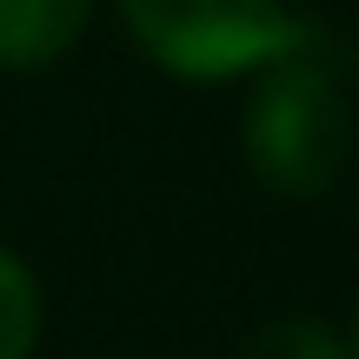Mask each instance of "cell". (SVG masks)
Returning a JSON list of instances; mask_svg holds the SVG:
<instances>
[{"label": "cell", "mask_w": 359, "mask_h": 359, "mask_svg": "<svg viewBox=\"0 0 359 359\" xmlns=\"http://www.w3.org/2000/svg\"><path fill=\"white\" fill-rule=\"evenodd\" d=\"M240 154L259 187L286 193V200L333 193L339 167H346V74H339L333 34L253 74L240 114Z\"/></svg>", "instance_id": "1"}, {"label": "cell", "mask_w": 359, "mask_h": 359, "mask_svg": "<svg viewBox=\"0 0 359 359\" xmlns=\"http://www.w3.org/2000/svg\"><path fill=\"white\" fill-rule=\"evenodd\" d=\"M240 359H353V339L326 313H273L246 333Z\"/></svg>", "instance_id": "4"}, {"label": "cell", "mask_w": 359, "mask_h": 359, "mask_svg": "<svg viewBox=\"0 0 359 359\" xmlns=\"http://www.w3.org/2000/svg\"><path fill=\"white\" fill-rule=\"evenodd\" d=\"M133 47L173 80L219 87L253 80L273 60L326 40L313 13H293V0H114Z\"/></svg>", "instance_id": "2"}, {"label": "cell", "mask_w": 359, "mask_h": 359, "mask_svg": "<svg viewBox=\"0 0 359 359\" xmlns=\"http://www.w3.org/2000/svg\"><path fill=\"white\" fill-rule=\"evenodd\" d=\"M93 20V0H0V74H40L67 60Z\"/></svg>", "instance_id": "3"}, {"label": "cell", "mask_w": 359, "mask_h": 359, "mask_svg": "<svg viewBox=\"0 0 359 359\" xmlns=\"http://www.w3.org/2000/svg\"><path fill=\"white\" fill-rule=\"evenodd\" d=\"M40 320H47V306H40L34 266L13 246H0V359H34Z\"/></svg>", "instance_id": "5"}]
</instances>
